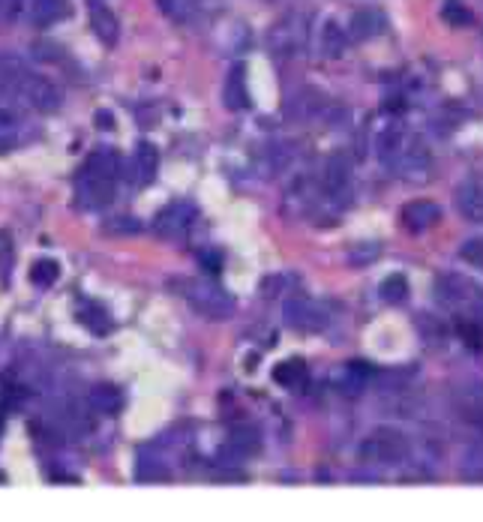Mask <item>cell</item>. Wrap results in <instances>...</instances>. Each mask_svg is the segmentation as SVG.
Segmentation results:
<instances>
[{
    "label": "cell",
    "instance_id": "obj_1",
    "mask_svg": "<svg viewBox=\"0 0 483 522\" xmlns=\"http://www.w3.org/2000/svg\"><path fill=\"white\" fill-rule=\"evenodd\" d=\"M379 160L384 162V169H390L394 174L405 180H423L430 171V151L423 145V138L412 136L405 127H388L379 138Z\"/></svg>",
    "mask_w": 483,
    "mask_h": 522
},
{
    "label": "cell",
    "instance_id": "obj_2",
    "mask_svg": "<svg viewBox=\"0 0 483 522\" xmlns=\"http://www.w3.org/2000/svg\"><path fill=\"white\" fill-rule=\"evenodd\" d=\"M120 178V156L114 151H94L76 178V204L81 211H102L111 204Z\"/></svg>",
    "mask_w": 483,
    "mask_h": 522
},
{
    "label": "cell",
    "instance_id": "obj_3",
    "mask_svg": "<svg viewBox=\"0 0 483 522\" xmlns=\"http://www.w3.org/2000/svg\"><path fill=\"white\" fill-rule=\"evenodd\" d=\"M438 301L454 312H463L465 321H478L483 325V286H478L469 277L460 273H445L436 283Z\"/></svg>",
    "mask_w": 483,
    "mask_h": 522
},
{
    "label": "cell",
    "instance_id": "obj_4",
    "mask_svg": "<svg viewBox=\"0 0 483 522\" xmlns=\"http://www.w3.org/2000/svg\"><path fill=\"white\" fill-rule=\"evenodd\" d=\"M184 297L199 316L210 321H223L234 316V297L219 283H214V279H186Z\"/></svg>",
    "mask_w": 483,
    "mask_h": 522
},
{
    "label": "cell",
    "instance_id": "obj_5",
    "mask_svg": "<svg viewBox=\"0 0 483 522\" xmlns=\"http://www.w3.org/2000/svg\"><path fill=\"white\" fill-rule=\"evenodd\" d=\"M408 451H412V444H408V438L399 433L394 427H379L372 429L370 435L360 442V460L364 462H372V466H399Z\"/></svg>",
    "mask_w": 483,
    "mask_h": 522
},
{
    "label": "cell",
    "instance_id": "obj_6",
    "mask_svg": "<svg viewBox=\"0 0 483 522\" xmlns=\"http://www.w3.org/2000/svg\"><path fill=\"white\" fill-rule=\"evenodd\" d=\"M15 96H19L24 105H30L34 112H39V114H52V112L61 109V103H63L61 87H57L52 79L37 76V72H28V76L21 79L19 94H15Z\"/></svg>",
    "mask_w": 483,
    "mask_h": 522
},
{
    "label": "cell",
    "instance_id": "obj_7",
    "mask_svg": "<svg viewBox=\"0 0 483 522\" xmlns=\"http://www.w3.org/2000/svg\"><path fill=\"white\" fill-rule=\"evenodd\" d=\"M282 319L291 330H304V334H315V330L327 327V312L324 306L307 294H294L282 306Z\"/></svg>",
    "mask_w": 483,
    "mask_h": 522
},
{
    "label": "cell",
    "instance_id": "obj_8",
    "mask_svg": "<svg viewBox=\"0 0 483 522\" xmlns=\"http://www.w3.org/2000/svg\"><path fill=\"white\" fill-rule=\"evenodd\" d=\"M195 220H199V211H195V204H190V202H171V204H166L157 213V220H153V231H157L162 240H180V237L190 235V228H192Z\"/></svg>",
    "mask_w": 483,
    "mask_h": 522
},
{
    "label": "cell",
    "instance_id": "obj_9",
    "mask_svg": "<svg viewBox=\"0 0 483 522\" xmlns=\"http://www.w3.org/2000/svg\"><path fill=\"white\" fill-rule=\"evenodd\" d=\"M403 222L408 231L421 235V231H430L432 226L441 222V207L436 202H430V198H417V202H408L403 207Z\"/></svg>",
    "mask_w": 483,
    "mask_h": 522
},
{
    "label": "cell",
    "instance_id": "obj_10",
    "mask_svg": "<svg viewBox=\"0 0 483 522\" xmlns=\"http://www.w3.org/2000/svg\"><path fill=\"white\" fill-rule=\"evenodd\" d=\"M456 207L469 222H483V178H469L456 186Z\"/></svg>",
    "mask_w": 483,
    "mask_h": 522
},
{
    "label": "cell",
    "instance_id": "obj_11",
    "mask_svg": "<svg viewBox=\"0 0 483 522\" xmlns=\"http://www.w3.org/2000/svg\"><path fill=\"white\" fill-rule=\"evenodd\" d=\"M247 103H250V94H247V66L234 63L232 70H228L225 85H223V105H225L228 112H241V109H247Z\"/></svg>",
    "mask_w": 483,
    "mask_h": 522
},
{
    "label": "cell",
    "instance_id": "obj_12",
    "mask_svg": "<svg viewBox=\"0 0 483 522\" xmlns=\"http://www.w3.org/2000/svg\"><path fill=\"white\" fill-rule=\"evenodd\" d=\"M87 405H90V411L114 418V414L124 411V394H120V387H114V385H96V387H90Z\"/></svg>",
    "mask_w": 483,
    "mask_h": 522
},
{
    "label": "cell",
    "instance_id": "obj_13",
    "mask_svg": "<svg viewBox=\"0 0 483 522\" xmlns=\"http://www.w3.org/2000/svg\"><path fill=\"white\" fill-rule=\"evenodd\" d=\"M384 28H388V21H384V15L379 10H360V12L351 15L348 37L355 39V43H364V39L379 37Z\"/></svg>",
    "mask_w": 483,
    "mask_h": 522
},
{
    "label": "cell",
    "instance_id": "obj_14",
    "mask_svg": "<svg viewBox=\"0 0 483 522\" xmlns=\"http://www.w3.org/2000/svg\"><path fill=\"white\" fill-rule=\"evenodd\" d=\"M157 169H160L157 147H153L151 142H142L135 147V156H133V180L138 186H147L153 178H157Z\"/></svg>",
    "mask_w": 483,
    "mask_h": 522
},
{
    "label": "cell",
    "instance_id": "obj_15",
    "mask_svg": "<svg viewBox=\"0 0 483 522\" xmlns=\"http://www.w3.org/2000/svg\"><path fill=\"white\" fill-rule=\"evenodd\" d=\"M72 4L70 0H34L30 4V19L37 28H52V24L70 19Z\"/></svg>",
    "mask_w": 483,
    "mask_h": 522
},
{
    "label": "cell",
    "instance_id": "obj_16",
    "mask_svg": "<svg viewBox=\"0 0 483 522\" xmlns=\"http://www.w3.org/2000/svg\"><path fill=\"white\" fill-rule=\"evenodd\" d=\"M366 385H370V367H366L364 360H351L346 367L340 369L337 376V387L342 394L348 396H360L366 391Z\"/></svg>",
    "mask_w": 483,
    "mask_h": 522
},
{
    "label": "cell",
    "instance_id": "obj_17",
    "mask_svg": "<svg viewBox=\"0 0 483 522\" xmlns=\"http://www.w3.org/2000/svg\"><path fill=\"white\" fill-rule=\"evenodd\" d=\"M81 325H85L90 334H96V336H102V334H109V330L114 327L111 325V316H109V310H105L102 303H96V301H81L78 306V316H76Z\"/></svg>",
    "mask_w": 483,
    "mask_h": 522
},
{
    "label": "cell",
    "instance_id": "obj_18",
    "mask_svg": "<svg viewBox=\"0 0 483 522\" xmlns=\"http://www.w3.org/2000/svg\"><path fill=\"white\" fill-rule=\"evenodd\" d=\"M90 24H94L96 37H100L105 46H114V43H118L120 24H118V19H114V12H111L105 4H94V6H90Z\"/></svg>",
    "mask_w": 483,
    "mask_h": 522
},
{
    "label": "cell",
    "instance_id": "obj_19",
    "mask_svg": "<svg viewBox=\"0 0 483 522\" xmlns=\"http://www.w3.org/2000/svg\"><path fill=\"white\" fill-rule=\"evenodd\" d=\"M342 52H346V30L337 21H324L318 30V54L337 61Z\"/></svg>",
    "mask_w": 483,
    "mask_h": 522
},
{
    "label": "cell",
    "instance_id": "obj_20",
    "mask_svg": "<svg viewBox=\"0 0 483 522\" xmlns=\"http://www.w3.org/2000/svg\"><path fill=\"white\" fill-rule=\"evenodd\" d=\"M19 138H21L19 118H15L10 109H0V156L15 151V147H19Z\"/></svg>",
    "mask_w": 483,
    "mask_h": 522
},
{
    "label": "cell",
    "instance_id": "obj_21",
    "mask_svg": "<svg viewBox=\"0 0 483 522\" xmlns=\"http://www.w3.org/2000/svg\"><path fill=\"white\" fill-rule=\"evenodd\" d=\"M228 447L237 457H250V453L258 451V433L252 427H234L232 435H228Z\"/></svg>",
    "mask_w": 483,
    "mask_h": 522
},
{
    "label": "cell",
    "instance_id": "obj_22",
    "mask_svg": "<svg viewBox=\"0 0 483 522\" xmlns=\"http://www.w3.org/2000/svg\"><path fill=\"white\" fill-rule=\"evenodd\" d=\"M57 277H61V264L54 259H39L34 261V268H30V283L37 288H52L57 283Z\"/></svg>",
    "mask_w": 483,
    "mask_h": 522
},
{
    "label": "cell",
    "instance_id": "obj_23",
    "mask_svg": "<svg viewBox=\"0 0 483 522\" xmlns=\"http://www.w3.org/2000/svg\"><path fill=\"white\" fill-rule=\"evenodd\" d=\"M307 378V363L304 360H285L274 369V381L282 387H298Z\"/></svg>",
    "mask_w": 483,
    "mask_h": 522
},
{
    "label": "cell",
    "instance_id": "obj_24",
    "mask_svg": "<svg viewBox=\"0 0 483 522\" xmlns=\"http://www.w3.org/2000/svg\"><path fill=\"white\" fill-rule=\"evenodd\" d=\"M463 477L469 480H483V442H474L463 451Z\"/></svg>",
    "mask_w": 483,
    "mask_h": 522
},
{
    "label": "cell",
    "instance_id": "obj_25",
    "mask_svg": "<svg viewBox=\"0 0 483 522\" xmlns=\"http://www.w3.org/2000/svg\"><path fill=\"white\" fill-rule=\"evenodd\" d=\"M135 477L142 480H168L171 477V471H168V466L162 462L160 457H138V468H135Z\"/></svg>",
    "mask_w": 483,
    "mask_h": 522
},
{
    "label": "cell",
    "instance_id": "obj_26",
    "mask_svg": "<svg viewBox=\"0 0 483 522\" xmlns=\"http://www.w3.org/2000/svg\"><path fill=\"white\" fill-rule=\"evenodd\" d=\"M379 292H381V301L384 303H403L405 297H408V283H405L403 273H394V277L384 279Z\"/></svg>",
    "mask_w": 483,
    "mask_h": 522
},
{
    "label": "cell",
    "instance_id": "obj_27",
    "mask_svg": "<svg viewBox=\"0 0 483 522\" xmlns=\"http://www.w3.org/2000/svg\"><path fill=\"white\" fill-rule=\"evenodd\" d=\"M10 277H12V237L0 235V283L10 286Z\"/></svg>",
    "mask_w": 483,
    "mask_h": 522
},
{
    "label": "cell",
    "instance_id": "obj_28",
    "mask_svg": "<svg viewBox=\"0 0 483 522\" xmlns=\"http://www.w3.org/2000/svg\"><path fill=\"white\" fill-rule=\"evenodd\" d=\"M441 19H445L447 24H454V28H465V24L471 21V12L465 10L463 4H456V0H447L445 10H441Z\"/></svg>",
    "mask_w": 483,
    "mask_h": 522
},
{
    "label": "cell",
    "instance_id": "obj_29",
    "mask_svg": "<svg viewBox=\"0 0 483 522\" xmlns=\"http://www.w3.org/2000/svg\"><path fill=\"white\" fill-rule=\"evenodd\" d=\"M460 255L469 264H474V268H483V240H465Z\"/></svg>",
    "mask_w": 483,
    "mask_h": 522
},
{
    "label": "cell",
    "instance_id": "obj_30",
    "mask_svg": "<svg viewBox=\"0 0 483 522\" xmlns=\"http://www.w3.org/2000/svg\"><path fill=\"white\" fill-rule=\"evenodd\" d=\"M199 261H201V268L208 270V273H219V270H223V255L214 253V250L201 253V255H199Z\"/></svg>",
    "mask_w": 483,
    "mask_h": 522
},
{
    "label": "cell",
    "instance_id": "obj_31",
    "mask_svg": "<svg viewBox=\"0 0 483 522\" xmlns=\"http://www.w3.org/2000/svg\"><path fill=\"white\" fill-rule=\"evenodd\" d=\"M24 10V0H4V19L6 21H15Z\"/></svg>",
    "mask_w": 483,
    "mask_h": 522
},
{
    "label": "cell",
    "instance_id": "obj_32",
    "mask_svg": "<svg viewBox=\"0 0 483 522\" xmlns=\"http://www.w3.org/2000/svg\"><path fill=\"white\" fill-rule=\"evenodd\" d=\"M96 120H100V123H96L100 129H111L114 127V118H111L109 112H100V114H96Z\"/></svg>",
    "mask_w": 483,
    "mask_h": 522
},
{
    "label": "cell",
    "instance_id": "obj_33",
    "mask_svg": "<svg viewBox=\"0 0 483 522\" xmlns=\"http://www.w3.org/2000/svg\"><path fill=\"white\" fill-rule=\"evenodd\" d=\"M6 409H10V402L0 396V435H4V424H6Z\"/></svg>",
    "mask_w": 483,
    "mask_h": 522
},
{
    "label": "cell",
    "instance_id": "obj_34",
    "mask_svg": "<svg viewBox=\"0 0 483 522\" xmlns=\"http://www.w3.org/2000/svg\"><path fill=\"white\" fill-rule=\"evenodd\" d=\"M153 4H157L160 10L166 12V15H171V12H175V0H153Z\"/></svg>",
    "mask_w": 483,
    "mask_h": 522
},
{
    "label": "cell",
    "instance_id": "obj_35",
    "mask_svg": "<svg viewBox=\"0 0 483 522\" xmlns=\"http://www.w3.org/2000/svg\"><path fill=\"white\" fill-rule=\"evenodd\" d=\"M0 19H4V0H0Z\"/></svg>",
    "mask_w": 483,
    "mask_h": 522
}]
</instances>
